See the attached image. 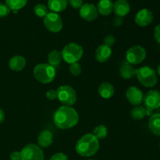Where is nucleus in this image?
I'll return each instance as SVG.
<instances>
[{
    "mask_svg": "<svg viewBox=\"0 0 160 160\" xmlns=\"http://www.w3.org/2000/svg\"><path fill=\"white\" fill-rule=\"evenodd\" d=\"M53 121L58 128L70 129L76 126L79 121V115L71 106H62L56 109L53 116Z\"/></svg>",
    "mask_w": 160,
    "mask_h": 160,
    "instance_id": "obj_1",
    "label": "nucleus"
},
{
    "mask_svg": "<svg viewBox=\"0 0 160 160\" xmlns=\"http://www.w3.org/2000/svg\"><path fill=\"white\" fill-rule=\"evenodd\" d=\"M99 142L92 134L83 135L76 144L77 153L82 157H92L99 150Z\"/></svg>",
    "mask_w": 160,
    "mask_h": 160,
    "instance_id": "obj_2",
    "label": "nucleus"
},
{
    "mask_svg": "<svg viewBox=\"0 0 160 160\" xmlns=\"http://www.w3.org/2000/svg\"><path fill=\"white\" fill-rule=\"evenodd\" d=\"M34 78L42 84H49L56 77L55 67L48 63H40L35 66L33 70Z\"/></svg>",
    "mask_w": 160,
    "mask_h": 160,
    "instance_id": "obj_3",
    "label": "nucleus"
},
{
    "mask_svg": "<svg viewBox=\"0 0 160 160\" xmlns=\"http://www.w3.org/2000/svg\"><path fill=\"white\" fill-rule=\"evenodd\" d=\"M135 76L140 84L146 88L154 87L158 82L156 72L149 67H142L136 69Z\"/></svg>",
    "mask_w": 160,
    "mask_h": 160,
    "instance_id": "obj_4",
    "label": "nucleus"
},
{
    "mask_svg": "<svg viewBox=\"0 0 160 160\" xmlns=\"http://www.w3.org/2000/svg\"><path fill=\"white\" fill-rule=\"evenodd\" d=\"M62 58L67 63L72 64L78 62L84 54L82 46L77 43L67 44L62 50Z\"/></svg>",
    "mask_w": 160,
    "mask_h": 160,
    "instance_id": "obj_5",
    "label": "nucleus"
},
{
    "mask_svg": "<svg viewBox=\"0 0 160 160\" xmlns=\"http://www.w3.org/2000/svg\"><path fill=\"white\" fill-rule=\"evenodd\" d=\"M56 92H57V98L64 106H71L76 103L77 94L71 86H59Z\"/></svg>",
    "mask_w": 160,
    "mask_h": 160,
    "instance_id": "obj_6",
    "label": "nucleus"
},
{
    "mask_svg": "<svg viewBox=\"0 0 160 160\" xmlns=\"http://www.w3.org/2000/svg\"><path fill=\"white\" fill-rule=\"evenodd\" d=\"M144 107L146 109L147 116H151L152 111L160 107V92L151 90L147 92L143 98Z\"/></svg>",
    "mask_w": 160,
    "mask_h": 160,
    "instance_id": "obj_7",
    "label": "nucleus"
},
{
    "mask_svg": "<svg viewBox=\"0 0 160 160\" xmlns=\"http://www.w3.org/2000/svg\"><path fill=\"white\" fill-rule=\"evenodd\" d=\"M21 160H45L42 148L34 144H29L20 151Z\"/></svg>",
    "mask_w": 160,
    "mask_h": 160,
    "instance_id": "obj_8",
    "label": "nucleus"
},
{
    "mask_svg": "<svg viewBox=\"0 0 160 160\" xmlns=\"http://www.w3.org/2000/svg\"><path fill=\"white\" fill-rule=\"evenodd\" d=\"M146 58V51L140 45H134L128 48L126 52V60L132 65L143 62Z\"/></svg>",
    "mask_w": 160,
    "mask_h": 160,
    "instance_id": "obj_9",
    "label": "nucleus"
},
{
    "mask_svg": "<svg viewBox=\"0 0 160 160\" xmlns=\"http://www.w3.org/2000/svg\"><path fill=\"white\" fill-rule=\"evenodd\" d=\"M44 25L50 32L58 33L62 28V20L58 13L48 12L44 17Z\"/></svg>",
    "mask_w": 160,
    "mask_h": 160,
    "instance_id": "obj_10",
    "label": "nucleus"
},
{
    "mask_svg": "<svg viewBox=\"0 0 160 160\" xmlns=\"http://www.w3.org/2000/svg\"><path fill=\"white\" fill-rule=\"evenodd\" d=\"M79 14L83 20L86 21H93L98 17V12L95 5L86 3L83 4V6L80 8Z\"/></svg>",
    "mask_w": 160,
    "mask_h": 160,
    "instance_id": "obj_11",
    "label": "nucleus"
},
{
    "mask_svg": "<svg viewBox=\"0 0 160 160\" xmlns=\"http://www.w3.org/2000/svg\"><path fill=\"white\" fill-rule=\"evenodd\" d=\"M126 98L133 106H140L143 102L144 95L140 88L135 86H131L127 90Z\"/></svg>",
    "mask_w": 160,
    "mask_h": 160,
    "instance_id": "obj_12",
    "label": "nucleus"
},
{
    "mask_svg": "<svg viewBox=\"0 0 160 160\" xmlns=\"http://www.w3.org/2000/svg\"><path fill=\"white\" fill-rule=\"evenodd\" d=\"M153 13L148 9H142L137 12L134 18L136 24L140 27H147L153 21Z\"/></svg>",
    "mask_w": 160,
    "mask_h": 160,
    "instance_id": "obj_13",
    "label": "nucleus"
},
{
    "mask_svg": "<svg viewBox=\"0 0 160 160\" xmlns=\"http://www.w3.org/2000/svg\"><path fill=\"white\" fill-rule=\"evenodd\" d=\"M131 10L130 4L126 0H117L113 3V11L116 16L120 17H126Z\"/></svg>",
    "mask_w": 160,
    "mask_h": 160,
    "instance_id": "obj_14",
    "label": "nucleus"
},
{
    "mask_svg": "<svg viewBox=\"0 0 160 160\" xmlns=\"http://www.w3.org/2000/svg\"><path fill=\"white\" fill-rule=\"evenodd\" d=\"M112 56V49L110 47L105 45H101L95 51V59L99 62H106Z\"/></svg>",
    "mask_w": 160,
    "mask_h": 160,
    "instance_id": "obj_15",
    "label": "nucleus"
},
{
    "mask_svg": "<svg viewBox=\"0 0 160 160\" xmlns=\"http://www.w3.org/2000/svg\"><path fill=\"white\" fill-rule=\"evenodd\" d=\"M136 69L127 60L123 61L120 67V75L125 80L131 79L135 76Z\"/></svg>",
    "mask_w": 160,
    "mask_h": 160,
    "instance_id": "obj_16",
    "label": "nucleus"
},
{
    "mask_svg": "<svg viewBox=\"0 0 160 160\" xmlns=\"http://www.w3.org/2000/svg\"><path fill=\"white\" fill-rule=\"evenodd\" d=\"M53 142L52 133L48 130H44L38 138V143L40 148H48Z\"/></svg>",
    "mask_w": 160,
    "mask_h": 160,
    "instance_id": "obj_17",
    "label": "nucleus"
},
{
    "mask_svg": "<svg viewBox=\"0 0 160 160\" xmlns=\"http://www.w3.org/2000/svg\"><path fill=\"white\" fill-rule=\"evenodd\" d=\"M26 66V59L23 56L16 55L12 56L9 61V67L13 71H20L23 70Z\"/></svg>",
    "mask_w": 160,
    "mask_h": 160,
    "instance_id": "obj_18",
    "label": "nucleus"
},
{
    "mask_svg": "<svg viewBox=\"0 0 160 160\" xmlns=\"http://www.w3.org/2000/svg\"><path fill=\"white\" fill-rule=\"evenodd\" d=\"M68 5V0H48V9L52 12H62Z\"/></svg>",
    "mask_w": 160,
    "mask_h": 160,
    "instance_id": "obj_19",
    "label": "nucleus"
},
{
    "mask_svg": "<svg viewBox=\"0 0 160 160\" xmlns=\"http://www.w3.org/2000/svg\"><path fill=\"white\" fill-rule=\"evenodd\" d=\"M98 13L102 16H109L113 11V3L111 0H100L97 5Z\"/></svg>",
    "mask_w": 160,
    "mask_h": 160,
    "instance_id": "obj_20",
    "label": "nucleus"
},
{
    "mask_svg": "<svg viewBox=\"0 0 160 160\" xmlns=\"http://www.w3.org/2000/svg\"><path fill=\"white\" fill-rule=\"evenodd\" d=\"M98 92L102 98H105V99H109L113 96L115 90H114L112 84H111L110 83L103 82L100 84Z\"/></svg>",
    "mask_w": 160,
    "mask_h": 160,
    "instance_id": "obj_21",
    "label": "nucleus"
},
{
    "mask_svg": "<svg viewBox=\"0 0 160 160\" xmlns=\"http://www.w3.org/2000/svg\"><path fill=\"white\" fill-rule=\"evenodd\" d=\"M148 128L155 135L160 136V113L151 116L148 120Z\"/></svg>",
    "mask_w": 160,
    "mask_h": 160,
    "instance_id": "obj_22",
    "label": "nucleus"
},
{
    "mask_svg": "<svg viewBox=\"0 0 160 160\" xmlns=\"http://www.w3.org/2000/svg\"><path fill=\"white\" fill-rule=\"evenodd\" d=\"M62 54L61 52L57 49H53L48 54V64L52 66L53 67L59 65L62 61Z\"/></svg>",
    "mask_w": 160,
    "mask_h": 160,
    "instance_id": "obj_23",
    "label": "nucleus"
},
{
    "mask_svg": "<svg viewBox=\"0 0 160 160\" xmlns=\"http://www.w3.org/2000/svg\"><path fill=\"white\" fill-rule=\"evenodd\" d=\"M131 118L134 120H140L147 116L146 109L142 106H136L133 108L130 112Z\"/></svg>",
    "mask_w": 160,
    "mask_h": 160,
    "instance_id": "obj_24",
    "label": "nucleus"
},
{
    "mask_svg": "<svg viewBox=\"0 0 160 160\" xmlns=\"http://www.w3.org/2000/svg\"><path fill=\"white\" fill-rule=\"evenodd\" d=\"M28 3V0H6V4L12 11L23 9Z\"/></svg>",
    "mask_w": 160,
    "mask_h": 160,
    "instance_id": "obj_25",
    "label": "nucleus"
},
{
    "mask_svg": "<svg viewBox=\"0 0 160 160\" xmlns=\"http://www.w3.org/2000/svg\"><path fill=\"white\" fill-rule=\"evenodd\" d=\"M92 134L98 140L99 139H104L107 137L108 134V130L106 127L104 125H98L92 131Z\"/></svg>",
    "mask_w": 160,
    "mask_h": 160,
    "instance_id": "obj_26",
    "label": "nucleus"
},
{
    "mask_svg": "<svg viewBox=\"0 0 160 160\" xmlns=\"http://www.w3.org/2000/svg\"><path fill=\"white\" fill-rule=\"evenodd\" d=\"M34 12L37 17H45L48 13V9L43 4H38L34 6Z\"/></svg>",
    "mask_w": 160,
    "mask_h": 160,
    "instance_id": "obj_27",
    "label": "nucleus"
},
{
    "mask_svg": "<svg viewBox=\"0 0 160 160\" xmlns=\"http://www.w3.org/2000/svg\"><path fill=\"white\" fill-rule=\"evenodd\" d=\"M69 70H70V73L73 76H78L81 74V66L78 62H75V63L70 64V67H69Z\"/></svg>",
    "mask_w": 160,
    "mask_h": 160,
    "instance_id": "obj_28",
    "label": "nucleus"
},
{
    "mask_svg": "<svg viewBox=\"0 0 160 160\" xmlns=\"http://www.w3.org/2000/svg\"><path fill=\"white\" fill-rule=\"evenodd\" d=\"M116 42V39H115V37H114L113 35H112V34H108V35H106V37L104 38V39H103V45H106V46L108 47H110L112 46V45H114V43H115Z\"/></svg>",
    "mask_w": 160,
    "mask_h": 160,
    "instance_id": "obj_29",
    "label": "nucleus"
},
{
    "mask_svg": "<svg viewBox=\"0 0 160 160\" xmlns=\"http://www.w3.org/2000/svg\"><path fill=\"white\" fill-rule=\"evenodd\" d=\"M10 12V9L6 3L0 2V17H5Z\"/></svg>",
    "mask_w": 160,
    "mask_h": 160,
    "instance_id": "obj_30",
    "label": "nucleus"
},
{
    "mask_svg": "<svg viewBox=\"0 0 160 160\" xmlns=\"http://www.w3.org/2000/svg\"><path fill=\"white\" fill-rule=\"evenodd\" d=\"M68 4L73 9H80L83 6V0H68Z\"/></svg>",
    "mask_w": 160,
    "mask_h": 160,
    "instance_id": "obj_31",
    "label": "nucleus"
},
{
    "mask_svg": "<svg viewBox=\"0 0 160 160\" xmlns=\"http://www.w3.org/2000/svg\"><path fill=\"white\" fill-rule=\"evenodd\" d=\"M50 160H68V157L66 154L62 152H59L54 154L51 158Z\"/></svg>",
    "mask_w": 160,
    "mask_h": 160,
    "instance_id": "obj_32",
    "label": "nucleus"
},
{
    "mask_svg": "<svg viewBox=\"0 0 160 160\" xmlns=\"http://www.w3.org/2000/svg\"><path fill=\"white\" fill-rule=\"evenodd\" d=\"M46 98L48 99L51 100V101L57 98V92H56V90H54V89H50V90H48L46 92Z\"/></svg>",
    "mask_w": 160,
    "mask_h": 160,
    "instance_id": "obj_33",
    "label": "nucleus"
},
{
    "mask_svg": "<svg viewBox=\"0 0 160 160\" xmlns=\"http://www.w3.org/2000/svg\"><path fill=\"white\" fill-rule=\"evenodd\" d=\"M123 23V17H117V16H116V17H114L113 20H112V23H113L114 26L117 27V28H119V27L122 26Z\"/></svg>",
    "mask_w": 160,
    "mask_h": 160,
    "instance_id": "obj_34",
    "label": "nucleus"
},
{
    "mask_svg": "<svg viewBox=\"0 0 160 160\" xmlns=\"http://www.w3.org/2000/svg\"><path fill=\"white\" fill-rule=\"evenodd\" d=\"M154 38L156 42L160 44V23L155 28L154 30Z\"/></svg>",
    "mask_w": 160,
    "mask_h": 160,
    "instance_id": "obj_35",
    "label": "nucleus"
},
{
    "mask_svg": "<svg viewBox=\"0 0 160 160\" xmlns=\"http://www.w3.org/2000/svg\"><path fill=\"white\" fill-rule=\"evenodd\" d=\"M9 159L10 160H21V155H20V152H12L9 156Z\"/></svg>",
    "mask_w": 160,
    "mask_h": 160,
    "instance_id": "obj_36",
    "label": "nucleus"
},
{
    "mask_svg": "<svg viewBox=\"0 0 160 160\" xmlns=\"http://www.w3.org/2000/svg\"><path fill=\"white\" fill-rule=\"evenodd\" d=\"M5 120V112L2 109H0V124L4 121Z\"/></svg>",
    "mask_w": 160,
    "mask_h": 160,
    "instance_id": "obj_37",
    "label": "nucleus"
},
{
    "mask_svg": "<svg viewBox=\"0 0 160 160\" xmlns=\"http://www.w3.org/2000/svg\"><path fill=\"white\" fill-rule=\"evenodd\" d=\"M158 73H159V75L160 76V64L159 65V67H158Z\"/></svg>",
    "mask_w": 160,
    "mask_h": 160,
    "instance_id": "obj_38",
    "label": "nucleus"
},
{
    "mask_svg": "<svg viewBox=\"0 0 160 160\" xmlns=\"http://www.w3.org/2000/svg\"><path fill=\"white\" fill-rule=\"evenodd\" d=\"M88 160H95V159H88Z\"/></svg>",
    "mask_w": 160,
    "mask_h": 160,
    "instance_id": "obj_39",
    "label": "nucleus"
},
{
    "mask_svg": "<svg viewBox=\"0 0 160 160\" xmlns=\"http://www.w3.org/2000/svg\"><path fill=\"white\" fill-rule=\"evenodd\" d=\"M159 146H160V143H159Z\"/></svg>",
    "mask_w": 160,
    "mask_h": 160,
    "instance_id": "obj_40",
    "label": "nucleus"
}]
</instances>
